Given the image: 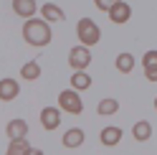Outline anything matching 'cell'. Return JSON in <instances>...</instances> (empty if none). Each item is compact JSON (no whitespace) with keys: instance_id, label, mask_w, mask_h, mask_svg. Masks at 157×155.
I'll return each instance as SVG.
<instances>
[{"instance_id":"1","label":"cell","mask_w":157,"mask_h":155,"mask_svg":"<svg viewBox=\"0 0 157 155\" xmlns=\"http://www.w3.org/2000/svg\"><path fill=\"white\" fill-rule=\"evenodd\" d=\"M23 38H25V43H31L36 48H41V46H48L51 43V23H46L43 18H28V21L23 23Z\"/></svg>"},{"instance_id":"2","label":"cell","mask_w":157,"mask_h":155,"mask_svg":"<svg viewBox=\"0 0 157 155\" xmlns=\"http://www.w3.org/2000/svg\"><path fill=\"white\" fill-rule=\"evenodd\" d=\"M76 36H78V41H81V46L91 48V46L99 43L101 31H99V26H96L91 18H81V21L76 23Z\"/></svg>"},{"instance_id":"3","label":"cell","mask_w":157,"mask_h":155,"mask_svg":"<svg viewBox=\"0 0 157 155\" xmlns=\"http://www.w3.org/2000/svg\"><path fill=\"white\" fill-rule=\"evenodd\" d=\"M58 109H63L68 114H81L84 112V102H81V97H78V92L74 89H66L58 94Z\"/></svg>"},{"instance_id":"4","label":"cell","mask_w":157,"mask_h":155,"mask_svg":"<svg viewBox=\"0 0 157 155\" xmlns=\"http://www.w3.org/2000/svg\"><path fill=\"white\" fill-rule=\"evenodd\" d=\"M89 64H91V54H89L86 46H74L71 51H68V66H71L74 71H84Z\"/></svg>"},{"instance_id":"5","label":"cell","mask_w":157,"mask_h":155,"mask_svg":"<svg viewBox=\"0 0 157 155\" xmlns=\"http://www.w3.org/2000/svg\"><path fill=\"white\" fill-rule=\"evenodd\" d=\"M106 15H109L112 23L122 26V23H127V21L132 18V8H129V3H127V0H119L117 5H112L109 10H106Z\"/></svg>"},{"instance_id":"6","label":"cell","mask_w":157,"mask_h":155,"mask_svg":"<svg viewBox=\"0 0 157 155\" xmlns=\"http://www.w3.org/2000/svg\"><path fill=\"white\" fill-rule=\"evenodd\" d=\"M38 13H41V18H43L46 23H61L63 18H66V13H63L56 3H46V5H41V8H38Z\"/></svg>"},{"instance_id":"7","label":"cell","mask_w":157,"mask_h":155,"mask_svg":"<svg viewBox=\"0 0 157 155\" xmlns=\"http://www.w3.org/2000/svg\"><path fill=\"white\" fill-rule=\"evenodd\" d=\"M13 13L25 18V21H28V18H36L38 3H36V0H13Z\"/></svg>"},{"instance_id":"8","label":"cell","mask_w":157,"mask_h":155,"mask_svg":"<svg viewBox=\"0 0 157 155\" xmlns=\"http://www.w3.org/2000/svg\"><path fill=\"white\" fill-rule=\"evenodd\" d=\"M41 125L46 130H56L58 125H61V112L56 107H43L41 109Z\"/></svg>"},{"instance_id":"9","label":"cell","mask_w":157,"mask_h":155,"mask_svg":"<svg viewBox=\"0 0 157 155\" xmlns=\"http://www.w3.org/2000/svg\"><path fill=\"white\" fill-rule=\"evenodd\" d=\"M18 94H21V86L15 79H0V99L3 102H13Z\"/></svg>"},{"instance_id":"10","label":"cell","mask_w":157,"mask_h":155,"mask_svg":"<svg viewBox=\"0 0 157 155\" xmlns=\"http://www.w3.org/2000/svg\"><path fill=\"white\" fill-rule=\"evenodd\" d=\"M5 135L10 140H18V137H28V122L25 120H10L8 122V127H5Z\"/></svg>"},{"instance_id":"11","label":"cell","mask_w":157,"mask_h":155,"mask_svg":"<svg viewBox=\"0 0 157 155\" xmlns=\"http://www.w3.org/2000/svg\"><path fill=\"white\" fill-rule=\"evenodd\" d=\"M63 145L66 148H81L84 145V130H78V127L66 130L63 132Z\"/></svg>"},{"instance_id":"12","label":"cell","mask_w":157,"mask_h":155,"mask_svg":"<svg viewBox=\"0 0 157 155\" xmlns=\"http://www.w3.org/2000/svg\"><path fill=\"white\" fill-rule=\"evenodd\" d=\"M91 86V76L89 74H84V71H74L71 74V89L74 92H84V89H89Z\"/></svg>"},{"instance_id":"13","label":"cell","mask_w":157,"mask_h":155,"mask_svg":"<svg viewBox=\"0 0 157 155\" xmlns=\"http://www.w3.org/2000/svg\"><path fill=\"white\" fill-rule=\"evenodd\" d=\"M132 135H134V140H140V142L150 140V135H152V125L147 122V120H140V122L132 127Z\"/></svg>"},{"instance_id":"14","label":"cell","mask_w":157,"mask_h":155,"mask_svg":"<svg viewBox=\"0 0 157 155\" xmlns=\"http://www.w3.org/2000/svg\"><path fill=\"white\" fill-rule=\"evenodd\" d=\"M119 140H122V130L119 127H104L101 130V142L106 145V148H114Z\"/></svg>"},{"instance_id":"15","label":"cell","mask_w":157,"mask_h":155,"mask_svg":"<svg viewBox=\"0 0 157 155\" xmlns=\"http://www.w3.org/2000/svg\"><path fill=\"white\" fill-rule=\"evenodd\" d=\"M28 150H31V145H28V137H18V140H10V145H8L5 155H25Z\"/></svg>"},{"instance_id":"16","label":"cell","mask_w":157,"mask_h":155,"mask_svg":"<svg viewBox=\"0 0 157 155\" xmlns=\"http://www.w3.org/2000/svg\"><path fill=\"white\" fill-rule=\"evenodd\" d=\"M96 112H99L101 117H112V114L119 112V102L112 99V97H109V99H101V102H99V107H96Z\"/></svg>"},{"instance_id":"17","label":"cell","mask_w":157,"mask_h":155,"mask_svg":"<svg viewBox=\"0 0 157 155\" xmlns=\"http://www.w3.org/2000/svg\"><path fill=\"white\" fill-rule=\"evenodd\" d=\"M21 76H23L25 81H33V79H38V76H41V66H38V61H28V64H23Z\"/></svg>"},{"instance_id":"18","label":"cell","mask_w":157,"mask_h":155,"mask_svg":"<svg viewBox=\"0 0 157 155\" xmlns=\"http://www.w3.org/2000/svg\"><path fill=\"white\" fill-rule=\"evenodd\" d=\"M117 69H119L122 74H129L134 69V56L132 54H119L117 56Z\"/></svg>"},{"instance_id":"19","label":"cell","mask_w":157,"mask_h":155,"mask_svg":"<svg viewBox=\"0 0 157 155\" xmlns=\"http://www.w3.org/2000/svg\"><path fill=\"white\" fill-rule=\"evenodd\" d=\"M142 66H144V69H155V66H157V51H147L142 56Z\"/></svg>"},{"instance_id":"20","label":"cell","mask_w":157,"mask_h":155,"mask_svg":"<svg viewBox=\"0 0 157 155\" xmlns=\"http://www.w3.org/2000/svg\"><path fill=\"white\" fill-rule=\"evenodd\" d=\"M117 3H119V0H94V5H96V8H99V10H104V13H106V10H109V8H112V5H117Z\"/></svg>"},{"instance_id":"21","label":"cell","mask_w":157,"mask_h":155,"mask_svg":"<svg viewBox=\"0 0 157 155\" xmlns=\"http://www.w3.org/2000/svg\"><path fill=\"white\" fill-rule=\"evenodd\" d=\"M144 76L150 81H157V66H155V69H144Z\"/></svg>"},{"instance_id":"22","label":"cell","mask_w":157,"mask_h":155,"mask_svg":"<svg viewBox=\"0 0 157 155\" xmlns=\"http://www.w3.org/2000/svg\"><path fill=\"white\" fill-rule=\"evenodd\" d=\"M25 155H43V153H41V150H38V148H31V150H28Z\"/></svg>"},{"instance_id":"23","label":"cell","mask_w":157,"mask_h":155,"mask_svg":"<svg viewBox=\"0 0 157 155\" xmlns=\"http://www.w3.org/2000/svg\"><path fill=\"white\" fill-rule=\"evenodd\" d=\"M155 109H157V97H155Z\"/></svg>"}]
</instances>
